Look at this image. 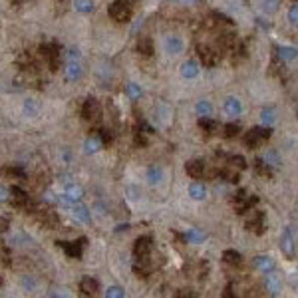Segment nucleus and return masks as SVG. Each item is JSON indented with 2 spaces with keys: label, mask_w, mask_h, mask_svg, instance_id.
Masks as SVG:
<instances>
[{
  "label": "nucleus",
  "mask_w": 298,
  "mask_h": 298,
  "mask_svg": "<svg viewBox=\"0 0 298 298\" xmlns=\"http://www.w3.org/2000/svg\"><path fill=\"white\" fill-rule=\"evenodd\" d=\"M40 221H42V223H44V227H48V229H56V227L60 225L58 215H56V213H52V211H44V213L40 215Z\"/></svg>",
  "instance_id": "obj_31"
},
{
  "label": "nucleus",
  "mask_w": 298,
  "mask_h": 298,
  "mask_svg": "<svg viewBox=\"0 0 298 298\" xmlns=\"http://www.w3.org/2000/svg\"><path fill=\"white\" fill-rule=\"evenodd\" d=\"M98 135H100V139H102L104 143H111V139H113L111 131H109V129H106V128H104V129H100V133H98Z\"/></svg>",
  "instance_id": "obj_48"
},
{
  "label": "nucleus",
  "mask_w": 298,
  "mask_h": 298,
  "mask_svg": "<svg viewBox=\"0 0 298 298\" xmlns=\"http://www.w3.org/2000/svg\"><path fill=\"white\" fill-rule=\"evenodd\" d=\"M40 52L48 60L50 70L56 72L60 68V46H58V42H46V44H42L40 46Z\"/></svg>",
  "instance_id": "obj_4"
},
{
  "label": "nucleus",
  "mask_w": 298,
  "mask_h": 298,
  "mask_svg": "<svg viewBox=\"0 0 298 298\" xmlns=\"http://www.w3.org/2000/svg\"><path fill=\"white\" fill-rule=\"evenodd\" d=\"M2 175H8V177H12V179H24V177H26V171H24L22 167L12 165V167H4V169H2Z\"/></svg>",
  "instance_id": "obj_38"
},
{
  "label": "nucleus",
  "mask_w": 298,
  "mask_h": 298,
  "mask_svg": "<svg viewBox=\"0 0 298 298\" xmlns=\"http://www.w3.org/2000/svg\"><path fill=\"white\" fill-rule=\"evenodd\" d=\"M199 128L205 133H215L217 128H219V124L215 122V119H211V117H199Z\"/></svg>",
  "instance_id": "obj_30"
},
{
  "label": "nucleus",
  "mask_w": 298,
  "mask_h": 298,
  "mask_svg": "<svg viewBox=\"0 0 298 298\" xmlns=\"http://www.w3.org/2000/svg\"><path fill=\"white\" fill-rule=\"evenodd\" d=\"M14 2H20V0H14Z\"/></svg>",
  "instance_id": "obj_52"
},
{
  "label": "nucleus",
  "mask_w": 298,
  "mask_h": 298,
  "mask_svg": "<svg viewBox=\"0 0 298 298\" xmlns=\"http://www.w3.org/2000/svg\"><path fill=\"white\" fill-rule=\"evenodd\" d=\"M84 74V68H82V62L80 60H70L66 64V80L68 82H78Z\"/></svg>",
  "instance_id": "obj_14"
},
{
  "label": "nucleus",
  "mask_w": 298,
  "mask_h": 298,
  "mask_svg": "<svg viewBox=\"0 0 298 298\" xmlns=\"http://www.w3.org/2000/svg\"><path fill=\"white\" fill-rule=\"evenodd\" d=\"M104 141L100 139V135H92V137H87L85 143H84V151L85 153H98L100 149H102Z\"/></svg>",
  "instance_id": "obj_23"
},
{
  "label": "nucleus",
  "mask_w": 298,
  "mask_h": 298,
  "mask_svg": "<svg viewBox=\"0 0 298 298\" xmlns=\"http://www.w3.org/2000/svg\"><path fill=\"white\" fill-rule=\"evenodd\" d=\"M163 177H165V173H163L161 165H151L147 169V183L149 185H159L163 181Z\"/></svg>",
  "instance_id": "obj_19"
},
{
  "label": "nucleus",
  "mask_w": 298,
  "mask_h": 298,
  "mask_svg": "<svg viewBox=\"0 0 298 298\" xmlns=\"http://www.w3.org/2000/svg\"><path fill=\"white\" fill-rule=\"evenodd\" d=\"M66 195H68V199H72V201L76 203V201H80V199L84 197V189H82L80 185H74V183H72V185L66 187Z\"/></svg>",
  "instance_id": "obj_36"
},
{
  "label": "nucleus",
  "mask_w": 298,
  "mask_h": 298,
  "mask_svg": "<svg viewBox=\"0 0 298 298\" xmlns=\"http://www.w3.org/2000/svg\"><path fill=\"white\" fill-rule=\"evenodd\" d=\"M183 48H185V44H183V40L179 38L177 34H171V36L165 38V52L169 56H179V54L183 52Z\"/></svg>",
  "instance_id": "obj_13"
},
{
  "label": "nucleus",
  "mask_w": 298,
  "mask_h": 298,
  "mask_svg": "<svg viewBox=\"0 0 298 298\" xmlns=\"http://www.w3.org/2000/svg\"><path fill=\"white\" fill-rule=\"evenodd\" d=\"M72 215L80 221V223H89V219H92V217H89V211H87V209L84 207V205H72Z\"/></svg>",
  "instance_id": "obj_28"
},
{
  "label": "nucleus",
  "mask_w": 298,
  "mask_h": 298,
  "mask_svg": "<svg viewBox=\"0 0 298 298\" xmlns=\"http://www.w3.org/2000/svg\"><path fill=\"white\" fill-rule=\"evenodd\" d=\"M253 264H255L256 271H260L262 275H266V273H273L275 268H277L275 258H273V256H268V255H258V256H255Z\"/></svg>",
  "instance_id": "obj_12"
},
{
  "label": "nucleus",
  "mask_w": 298,
  "mask_h": 298,
  "mask_svg": "<svg viewBox=\"0 0 298 298\" xmlns=\"http://www.w3.org/2000/svg\"><path fill=\"white\" fill-rule=\"evenodd\" d=\"M106 296H107V298H124V296H126V290H124L122 286H109V288L106 290Z\"/></svg>",
  "instance_id": "obj_42"
},
{
  "label": "nucleus",
  "mask_w": 298,
  "mask_h": 298,
  "mask_svg": "<svg viewBox=\"0 0 298 298\" xmlns=\"http://www.w3.org/2000/svg\"><path fill=\"white\" fill-rule=\"evenodd\" d=\"M296 288H298V284H296Z\"/></svg>",
  "instance_id": "obj_53"
},
{
  "label": "nucleus",
  "mask_w": 298,
  "mask_h": 298,
  "mask_svg": "<svg viewBox=\"0 0 298 298\" xmlns=\"http://www.w3.org/2000/svg\"><path fill=\"white\" fill-rule=\"evenodd\" d=\"M264 288L271 292V294H278V292L282 290V282H280L278 275H275V273H266V275H264Z\"/></svg>",
  "instance_id": "obj_17"
},
{
  "label": "nucleus",
  "mask_w": 298,
  "mask_h": 298,
  "mask_svg": "<svg viewBox=\"0 0 298 298\" xmlns=\"http://www.w3.org/2000/svg\"><path fill=\"white\" fill-rule=\"evenodd\" d=\"M126 92H128V96H129V100H139L141 98V87L137 85V84H133V82H129L128 85H126Z\"/></svg>",
  "instance_id": "obj_40"
},
{
  "label": "nucleus",
  "mask_w": 298,
  "mask_h": 298,
  "mask_svg": "<svg viewBox=\"0 0 298 298\" xmlns=\"http://www.w3.org/2000/svg\"><path fill=\"white\" fill-rule=\"evenodd\" d=\"M256 203H258V197H251V195H247L245 191H238V193L234 195V211L243 215V213L251 211V209H253Z\"/></svg>",
  "instance_id": "obj_5"
},
{
  "label": "nucleus",
  "mask_w": 298,
  "mask_h": 298,
  "mask_svg": "<svg viewBox=\"0 0 298 298\" xmlns=\"http://www.w3.org/2000/svg\"><path fill=\"white\" fill-rule=\"evenodd\" d=\"M280 2L282 0H262V10L266 14H275L280 8Z\"/></svg>",
  "instance_id": "obj_39"
},
{
  "label": "nucleus",
  "mask_w": 298,
  "mask_h": 298,
  "mask_svg": "<svg viewBox=\"0 0 298 298\" xmlns=\"http://www.w3.org/2000/svg\"><path fill=\"white\" fill-rule=\"evenodd\" d=\"M80 290H82V294H85V296H96L98 290H100V284H98V280L92 278V277H84V278L80 280Z\"/></svg>",
  "instance_id": "obj_16"
},
{
  "label": "nucleus",
  "mask_w": 298,
  "mask_h": 298,
  "mask_svg": "<svg viewBox=\"0 0 298 298\" xmlns=\"http://www.w3.org/2000/svg\"><path fill=\"white\" fill-rule=\"evenodd\" d=\"M195 111L201 117H209L213 113V106H211V102H207V100H199L197 106H195Z\"/></svg>",
  "instance_id": "obj_33"
},
{
  "label": "nucleus",
  "mask_w": 298,
  "mask_h": 298,
  "mask_svg": "<svg viewBox=\"0 0 298 298\" xmlns=\"http://www.w3.org/2000/svg\"><path fill=\"white\" fill-rule=\"evenodd\" d=\"M8 199H10V191H8L6 187L0 185V203H4V201H8Z\"/></svg>",
  "instance_id": "obj_49"
},
{
  "label": "nucleus",
  "mask_w": 298,
  "mask_h": 298,
  "mask_svg": "<svg viewBox=\"0 0 298 298\" xmlns=\"http://www.w3.org/2000/svg\"><path fill=\"white\" fill-rule=\"evenodd\" d=\"M247 229L251 231V233H255V234H262L264 231H266V227H264V213L262 211H255V209H251V215L247 217Z\"/></svg>",
  "instance_id": "obj_6"
},
{
  "label": "nucleus",
  "mask_w": 298,
  "mask_h": 298,
  "mask_svg": "<svg viewBox=\"0 0 298 298\" xmlns=\"http://www.w3.org/2000/svg\"><path fill=\"white\" fill-rule=\"evenodd\" d=\"M128 191H129V199H137V197H139V193H141V191H139V189H137L135 185L128 187Z\"/></svg>",
  "instance_id": "obj_50"
},
{
  "label": "nucleus",
  "mask_w": 298,
  "mask_h": 298,
  "mask_svg": "<svg viewBox=\"0 0 298 298\" xmlns=\"http://www.w3.org/2000/svg\"><path fill=\"white\" fill-rule=\"evenodd\" d=\"M82 117L89 124H98L102 119V106L96 98H87L82 106Z\"/></svg>",
  "instance_id": "obj_3"
},
{
  "label": "nucleus",
  "mask_w": 298,
  "mask_h": 298,
  "mask_svg": "<svg viewBox=\"0 0 298 298\" xmlns=\"http://www.w3.org/2000/svg\"><path fill=\"white\" fill-rule=\"evenodd\" d=\"M133 273H135V277H141V278L149 277V273H151V266L147 264V258H137V262L133 264Z\"/></svg>",
  "instance_id": "obj_25"
},
{
  "label": "nucleus",
  "mask_w": 298,
  "mask_h": 298,
  "mask_svg": "<svg viewBox=\"0 0 298 298\" xmlns=\"http://www.w3.org/2000/svg\"><path fill=\"white\" fill-rule=\"evenodd\" d=\"M137 52L141 56H151L153 54V42H151V38H147V36L139 38L137 40Z\"/></svg>",
  "instance_id": "obj_27"
},
{
  "label": "nucleus",
  "mask_w": 298,
  "mask_h": 298,
  "mask_svg": "<svg viewBox=\"0 0 298 298\" xmlns=\"http://www.w3.org/2000/svg\"><path fill=\"white\" fill-rule=\"evenodd\" d=\"M219 179H225V181H229V183H238V173L234 169H221Z\"/></svg>",
  "instance_id": "obj_41"
},
{
  "label": "nucleus",
  "mask_w": 298,
  "mask_h": 298,
  "mask_svg": "<svg viewBox=\"0 0 298 298\" xmlns=\"http://www.w3.org/2000/svg\"><path fill=\"white\" fill-rule=\"evenodd\" d=\"M58 247L64 249V253L70 256V258H82V253H84V247H85V238H80V241H58Z\"/></svg>",
  "instance_id": "obj_7"
},
{
  "label": "nucleus",
  "mask_w": 298,
  "mask_h": 298,
  "mask_svg": "<svg viewBox=\"0 0 298 298\" xmlns=\"http://www.w3.org/2000/svg\"><path fill=\"white\" fill-rule=\"evenodd\" d=\"M213 18L217 20V24H227V26H231V24H233V20H231L229 16L221 14V12H213Z\"/></svg>",
  "instance_id": "obj_46"
},
{
  "label": "nucleus",
  "mask_w": 298,
  "mask_h": 298,
  "mask_svg": "<svg viewBox=\"0 0 298 298\" xmlns=\"http://www.w3.org/2000/svg\"><path fill=\"white\" fill-rule=\"evenodd\" d=\"M229 163H233V167H236V169H245L247 167V161H245L243 155H231Z\"/></svg>",
  "instance_id": "obj_44"
},
{
  "label": "nucleus",
  "mask_w": 298,
  "mask_h": 298,
  "mask_svg": "<svg viewBox=\"0 0 298 298\" xmlns=\"http://www.w3.org/2000/svg\"><path fill=\"white\" fill-rule=\"evenodd\" d=\"M238 131H241V128H238L236 124H227V126H225V133H223V135H225L227 139H233V137H236V135H238Z\"/></svg>",
  "instance_id": "obj_43"
},
{
  "label": "nucleus",
  "mask_w": 298,
  "mask_h": 298,
  "mask_svg": "<svg viewBox=\"0 0 298 298\" xmlns=\"http://www.w3.org/2000/svg\"><path fill=\"white\" fill-rule=\"evenodd\" d=\"M183 238H185L187 243H191V245H201V243L205 241V238H207V234H205L201 229L191 227V229H189V231L183 234Z\"/></svg>",
  "instance_id": "obj_21"
},
{
  "label": "nucleus",
  "mask_w": 298,
  "mask_h": 298,
  "mask_svg": "<svg viewBox=\"0 0 298 298\" xmlns=\"http://www.w3.org/2000/svg\"><path fill=\"white\" fill-rule=\"evenodd\" d=\"M177 2H181V4H189V2H195V0H177Z\"/></svg>",
  "instance_id": "obj_51"
},
{
  "label": "nucleus",
  "mask_w": 298,
  "mask_h": 298,
  "mask_svg": "<svg viewBox=\"0 0 298 298\" xmlns=\"http://www.w3.org/2000/svg\"><path fill=\"white\" fill-rule=\"evenodd\" d=\"M22 286H24L26 290H34V288H36V280H34L32 277H22Z\"/></svg>",
  "instance_id": "obj_47"
},
{
  "label": "nucleus",
  "mask_w": 298,
  "mask_h": 298,
  "mask_svg": "<svg viewBox=\"0 0 298 298\" xmlns=\"http://www.w3.org/2000/svg\"><path fill=\"white\" fill-rule=\"evenodd\" d=\"M185 173H187L191 179H201L203 173H205V165H203V161H199V159H191V161H187V165H185Z\"/></svg>",
  "instance_id": "obj_18"
},
{
  "label": "nucleus",
  "mask_w": 298,
  "mask_h": 298,
  "mask_svg": "<svg viewBox=\"0 0 298 298\" xmlns=\"http://www.w3.org/2000/svg\"><path fill=\"white\" fill-rule=\"evenodd\" d=\"M189 195H191V199H195V201H203V199L207 197V187H205L203 183L195 181V183L189 185Z\"/></svg>",
  "instance_id": "obj_26"
},
{
  "label": "nucleus",
  "mask_w": 298,
  "mask_h": 298,
  "mask_svg": "<svg viewBox=\"0 0 298 298\" xmlns=\"http://www.w3.org/2000/svg\"><path fill=\"white\" fill-rule=\"evenodd\" d=\"M288 20H290L292 26H298V2L290 6V10H288Z\"/></svg>",
  "instance_id": "obj_45"
},
{
  "label": "nucleus",
  "mask_w": 298,
  "mask_h": 298,
  "mask_svg": "<svg viewBox=\"0 0 298 298\" xmlns=\"http://www.w3.org/2000/svg\"><path fill=\"white\" fill-rule=\"evenodd\" d=\"M280 251L292 258L294 256V236H292V229L290 227H284L282 234H280Z\"/></svg>",
  "instance_id": "obj_11"
},
{
  "label": "nucleus",
  "mask_w": 298,
  "mask_h": 298,
  "mask_svg": "<svg viewBox=\"0 0 298 298\" xmlns=\"http://www.w3.org/2000/svg\"><path fill=\"white\" fill-rule=\"evenodd\" d=\"M260 122H262V126H268V128H271V126L277 122V109H275V107H264V109L260 111Z\"/></svg>",
  "instance_id": "obj_29"
},
{
  "label": "nucleus",
  "mask_w": 298,
  "mask_h": 298,
  "mask_svg": "<svg viewBox=\"0 0 298 298\" xmlns=\"http://www.w3.org/2000/svg\"><path fill=\"white\" fill-rule=\"evenodd\" d=\"M255 171H256L260 177H264V179H271V177H273L271 165H268L266 161H262V159H256V161H255Z\"/></svg>",
  "instance_id": "obj_32"
},
{
  "label": "nucleus",
  "mask_w": 298,
  "mask_h": 298,
  "mask_svg": "<svg viewBox=\"0 0 298 298\" xmlns=\"http://www.w3.org/2000/svg\"><path fill=\"white\" fill-rule=\"evenodd\" d=\"M197 54H199L201 64L207 66V68L215 66V64H217V60H219V54H217L213 48H209V46H197Z\"/></svg>",
  "instance_id": "obj_10"
},
{
  "label": "nucleus",
  "mask_w": 298,
  "mask_h": 298,
  "mask_svg": "<svg viewBox=\"0 0 298 298\" xmlns=\"http://www.w3.org/2000/svg\"><path fill=\"white\" fill-rule=\"evenodd\" d=\"M38 111H40V104L36 100H26L24 102V115L34 117V115H38Z\"/></svg>",
  "instance_id": "obj_34"
},
{
  "label": "nucleus",
  "mask_w": 298,
  "mask_h": 298,
  "mask_svg": "<svg viewBox=\"0 0 298 298\" xmlns=\"http://www.w3.org/2000/svg\"><path fill=\"white\" fill-rule=\"evenodd\" d=\"M262 161H266L271 167H277V165H280V155H278L277 149H268V151L264 153V157H262Z\"/></svg>",
  "instance_id": "obj_35"
},
{
  "label": "nucleus",
  "mask_w": 298,
  "mask_h": 298,
  "mask_svg": "<svg viewBox=\"0 0 298 298\" xmlns=\"http://www.w3.org/2000/svg\"><path fill=\"white\" fill-rule=\"evenodd\" d=\"M223 109H225V113L229 115V117H238L243 113V104H241V100H236V98H227L225 100V106H223Z\"/></svg>",
  "instance_id": "obj_15"
},
{
  "label": "nucleus",
  "mask_w": 298,
  "mask_h": 298,
  "mask_svg": "<svg viewBox=\"0 0 298 298\" xmlns=\"http://www.w3.org/2000/svg\"><path fill=\"white\" fill-rule=\"evenodd\" d=\"M10 203L16 209H26L30 205V197H28V193L22 187L12 185V189H10Z\"/></svg>",
  "instance_id": "obj_9"
},
{
  "label": "nucleus",
  "mask_w": 298,
  "mask_h": 298,
  "mask_svg": "<svg viewBox=\"0 0 298 298\" xmlns=\"http://www.w3.org/2000/svg\"><path fill=\"white\" fill-rule=\"evenodd\" d=\"M271 135H273V131H271V128H268V126L253 128V129L247 131V135H245V145H247L249 149H256V147H260Z\"/></svg>",
  "instance_id": "obj_2"
},
{
  "label": "nucleus",
  "mask_w": 298,
  "mask_h": 298,
  "mask_svg": "<svg viewBox=\"0 0 298 298\" xmlns=\"http://www.w3.org/2000/svg\"><path fill=\"white\" fill-rule=\"evenodd\" d=\"M74 6L82 14H89V12L94 10V2H92V0H74Z\"/></svg>",
  "instance_id": "obj_37"
},
{
  "label": "nucleus",
  "mask_w": 298,
  "mask_h": 298,
  "mask_svg": "<svg viewBox=\"0 0 298 298\" xmlns=\"http://www.w3.org/2000/svg\"><path fill=\"white\" fill-rule=\"evenodd\" d=\"M153 251V238L151 236H139L133 245V255L137 258H147Z\"/></svg>",
  "instance_id": "obj_8"
},
{
  "label": "nucleus",
  "mask_w": 298,
  "mask_h": 298,
  "mask_svg": "<svg viewBox=\"0 0 298 298\" xmlns=\"http://www.w3.org/2000/svg\"><path fill=\"white\" fill-rule=\"evenodd\" d=\"M181 76L185 80H193L199 76V64L195 62V60H187V62L181 66Z\"/></svg>",
  "instance_id": "obj_22"
},
{
  "label": "nucleus",
  "mask_w": 298,
  "mask_h": 298,
  "mask_svg": "<svg viewBox=\"0 0 298 298\" xmlns=\"http://www.w3.org/2000/svg\"><path fill=\"white\" fill-rule=\"evenodd\" d=\"M131 14H133L131 0H113L109 6V16L117 22H129Z\"/></svg>",
  "instance_id": "obj_1"
},
{
  "label": "nucleus",
  "mask_w": 298,
  "mask_h": 298,
  "mask_svg": "<svg viewBox=\"0 0 298 298\" xmlns=\"http://www.w3.org/2000/svg\"><path fill=\"white\" fill-rule=\"evenodd\" d=\"M223 260H225L227 264H231V266H241L243 256H241V253L234 251V249H227V251L223 253Z\"/></svg>",
  "instance_id": "obj_24"
},
{
  "label": "nucleus",
  "mask_w": 298,
  "mask_h": 298,
  "mask_svg": "<svg viewBox=\"0 0 298 298\" xmlns=\"http://www.w3.org/2000/svg\"><path fill=\"white\" fill-rule=\"evenodd\" d=\"M277 50V58L282 60V62H290V60H296L298 58V48H292V46H278L275 48Z\"/></svg>",
  "instance_id": "obj_20"
}]
</instances>
